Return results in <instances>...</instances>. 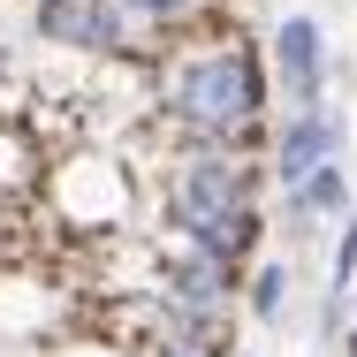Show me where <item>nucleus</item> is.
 <instances>
[{
	"mask_svg": "<svg viewBox=\"0 0 357 357\" xmlns=\"http://www.w3.org/2000/svg\"><path fill=\"white\" fill-rule=\"evenodd\" d=\"M167 107L190 122V137L206 152H228V144L251 137L259 114H266V61L251 46H213V54H198V61L175 69Z\"/></svg>",
	"mask_w": 357,
	"mask_h": 357,
	"instance_id": "f257e3e1",
	"label": "nucleus"
},
{
	"mask_svg": "<svg viewBox=\"0 0 357 357\" xmlns=\"http://www.w3.org/2000/svg\"><path fill=\"white\" fill-rule=\"evenodd\" d=\"M259 206V167L236 160V152H190L167 183V220L183 236H198L206 220H228V213H251Z\"/></svg>",
	"mask_w": 357,
	"mask_h": 357,
	"instance_id": "f03ea898",
	"label": "nucleus"
},
{
	"mask_svg": "<svg viewBox=\"0 0 357 357\" xmlns=\"http://www.w3.org/2000/svg\"><path fill=\"white\" fill-rule=\"evenodd\" d=\"M342 144H350V122L335 114V107H304V114H289L282 137H274V183L282 190H296V183H312L319 167H335L342 160Z\"/></svg>",
	"mask_w": 357,
	"mask_h": 357,
	"instance_id": "7ed1b4c3",
	"label": "nucleus"
},
{
	"mask_svg": "<svg viewBox=\"0 0 357 357\" xmlns=\"http://www.w3.org/2000/svg\"><path fill=\"white\" fill-rule=\"evenodd\" d=\"M274 69H282L289 114L327 107V99H319V91H327V31H319L312 15H282V31H274Z\"/></svg>",
	"mask_w": 357,
	"mask_h": 357,
	"instance_id": "20e7f679",
	"label": "nucleus"
},
{
	"mask_svg": "<svg viewBox=\"0 0 357 357\" xmlns=\"http://www.w3.org/2000/svg\"><path fill=\"white\" fill-rule=\"evenodd\" d=\"M122 0H54L38 8V38L46 46H76V54H114L122 46Z\"/></svg>",
	"mask_w": 357,
	"mask_h": 357,
	"instance_id": "39448f33",
	"label": "nucleus"
},
{
	"mask_svg": "<svg viewBox=\"0 0 357 357\" xmlns=\"http://www.w3.org/2000/svg\"><path fill=\"white\" fill-rule=\"evenodd\" d=\"M160 304H167V312H228V304H236V266H220L206 251H183V259H167V274H160Z\"/></svg>",
	"mask_w": 357,
	"mask_h": 357,
	"instance_id": "423d86ee",
	"label": "nucleus"
},
{
	"mask_svg": "<svg viewBox=\"0 0 357 357\" xmlns=\"http://www.w3.org/2000/svg\"><path fill=\"white\" fill-rule=\"evenodd\" d=\"M282 198H289V220H296V228H312V220H350V167L335 160V167H319L312 183H296Z\"/></svg>",
	"mask_w": 357,
	"mask_h": 357,
	"instance_id": "0eeeda50",
	"label": "nucleus"
},
{
	"mask_svg": "<svg viewBox=\"0 0 357 357\" xmlns=\"http://www.w3.org/2000/svg\"><path fill=\"white\" fill-rule=\"evenodd\" d=\"M243 304H251L259 327H282V312H289V266H282V259H259V266H251Z\"/></svg>",
	"mask_w": 357,
	"mask_h": 357,
	"instance_id": "6e6552de",
	"label": "nucleus"
},
{
	"mask_svg": "<svg viewBox=\"0 0 357 357\" xmlns=\"http://www.w3.org/2000/svg\"><path fill=\"white\" fill-rule=\"evenodd\" d=\"M130 357H198V350H190L183 335H167V327H152V335H137V342H130Z\"/></svg>",
	"mask_w": 357,
	"mask_h": 357,
	"instance_id": "1a4fd4ad",
	"label": "nucleus"
},
{
	"mask_svg": "<svg viewBox=\"0 0 357 357\" xmlns=\"http://www.w3.org/2000/svg\"><path fill=\"white\" fill-rule=\"evenodd\" d=\"M335 357H357V319L342 327V342H335Z\"/></svg>",
	"mask_w": 357,
	"mask_h": 357,
	"instance_id": "9d476101",
	"label": "nucleus"
},
{
	"mask_svg": "<svg viewBox=\"0 0 357 357\" xmlns=\"http://www.w3.org/2000/svg\"><path fill=\"white\" fill-rule=\"evenodd\" d=\"M0 76H8V46H0Z\"/></svg>",
	"mask_w": 357,
	"mask_h": 357,
	"instance_id": "9b49d317",
	"label": "nucleus"
},
{
	"mask_svg": "<svg viewBox=\"0 0 357 357\" xmlns=\"http://www.w3.org/2000/svg\"><path fill=\"white\" fill-rule=\"evenodd\" d=\"M31 8H54V0H31Z\"/></svg>",
	"mask_w": 357,
	"mask_h": 357,
	"instance_id": "f8f14e48",
	"label": "nucleus"
},
{
	"mask_svg": "<svg viewBox=\"0 0 357 357\" xmlns=\"http://www.w3.org/2000/svg\"><path fill=\"white\" fill-rule=\"evenodd\" d=\"M243 357H259V350H243Z\"/></svg>",
	"mask_w": 357,
	"mask_h": 357,
	"instance_id": "ddd939ff",
	"label": "nucleus"
}]
</instances>
